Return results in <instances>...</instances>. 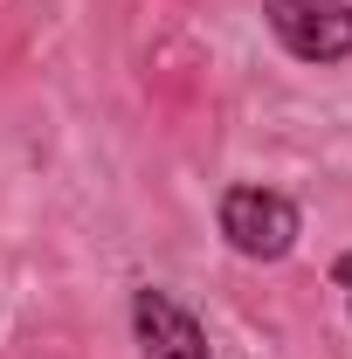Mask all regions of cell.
I'll return each instance as SVG.
<instances>
[{"label":"cell","instance_id":"obj_3","mask_svg":"<svg viewBox=\"0 0 352 359\" xmlns=\"http://www.w3.org/2000/svg\"><path fill=\"white\" fill-rule=\"evenodd\" d=\"M132 332H138V359H208V332L166 290H138L132 297Z\"/></svg>","mask_w":352,"mask_h":359},{"label":"cell","instance_id":"obj_2","mask_svg":"<svg viewBox=\"0 0 352 359\" xmlns=\"http://www.w3.org/2000/svg\"><path fill=\"white\" fill-rule=\"evenodd\" d=\"M263 21L297 62H346L352 55V0H263Z\"/></svg>","mask_w":352,"mask_h":359},{"label":"cell","instance_id":"obj_4","mask_svg":"<svg viewBox=\"0 0 352 359\" xmlns=\"http://www.w3.org/2000/svg\"><path fill=\"white\" fill-rule=\"evenodd\" d=\"M332 283L346 290V304H352V249H346V256H339V263H332Z\"/></svg>","mask_w":352,"mask_h":359},{"label":"cell","instance_id":"obj_1","mask_svg":"<svg viewBox=\"0 0 352 359\" xmlns=\"http://www.w3.org/2000/svg\"><path fill=\"white\" fill-rule=\"evenodd\" d=\"M221 235L249 263H283L297 249V235H304V215L276 187H228L221 194Z\"/></svg>","mask_w":352,"mask_h":359}]
</instances>
